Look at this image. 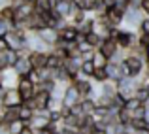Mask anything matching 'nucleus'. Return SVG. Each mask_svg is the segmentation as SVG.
<instances>
[{
	"label": "nucleus",
	"instance_id": "obj_1",
	"mask_svg": "<svg viewBox=\"0 0 149 134\" xmlns=\"http://www.w3.org/2000/svg\"><path fill=\"white\" fill-rule=\"evenodd\" d=\"M121 68H123L125 76H132V77H136L140 72H142L143 62H142V59H140L138 55H130V57H127L123 62H121Z\"/></svg>",
	"mask_w": 149,
	"mask_h": 134
},
{
	"label": "nucleus",
	"instance_id": "obj_2",
	"mask_svg": "<svg viewBox=\"0 0 149 134\" xmlns=\"http://www.w3.org/2000/svg\"><path fill=\"white\" fill-rule=\"evenodd\" d=\"M17 91L21 93V96H23V100H30V98L34 96V93H36V85L30 81V77L29 76H19V80H17Z\"/></svg>",
	"mask_w": 149,
	"mask_h": 134
},
{
	"label": "nucleus",
	"instance_id": "obj_3",
	"mask_svg": "<svg viewBox=\"0 0 149 134\" xmlns=\"http://www.w3.org/2000/svg\"><path fill=\"white\" fill-rule=\"evenodd\" d=\"M23 96L17 89H8L6 93L2 94V106L4 108H15V106H21L23 104Z\"/></svg>",
	"mask_w": 149,
	"mask_h": 134
},
{
	"label": "nucleus",
	"instance_id": "obj_4",
	"mask_svg": "<svg viewBox=\"0 0 149 134\" xmlns=\"http://www.w3.org/2000/svg\"><path fill=\"white\" fill-rule=\"evenodd\" d=\"M77 102H81V94H79V91H77V87L76 85L66 87L64 96H62V106H64V108H72V106L77 104Z\"/></svg>",
	"mask_w": 149,
	"mask_h": 134
},
{
	"label": "nucleus",
	"instance_id": "obj_5",
	"mask_svg": "<svg viewBox=\"0 0 149 134\" xmlns=\"http://www.w3.org/2000/svg\"><path fill=\"white\" fill-rule=\"evenodd\" d=\"M38 32V36L42 38V40L45 42V44H57L58 42V30L57 29H51V27H44V29H40V30H36Z\"/></svg>",
	"mask_w": 149,
	"mask_h": 134
},
{
	"label": "nucleus",
	"instance_id": "obj_6",
	"mask_svg": "<svg viewBox=\"0 0 149 134\" xmlns=\"http://www.w3.org/2000/svg\"><path fill=\"white\" fill-rule=\"evenodd\" d=\"M104 68H106V74H108V77H109V80L119 81L121 77H125V72H123V68H121V62L117 64V62L108 61V64H106Z\"/></svg>",
	"mask_w": 149,
	"mask_h": 134
},
{
	"label": "nucleus",
	"instance_id": "obj_7",
	"mask_svg": "<svg viewBox=\"0 0 149 134\" xmlns=\"http://www.w3.org/2000/svg\"><path fill=\"white\" fill-rule=\"evenodd\" d=\"M117 42L113 40V38H106V40H102V44H100V51L106 55L108 59H113L117 55Z\"/></svg>",
	"mask_w": 149,
	"mask_h": 134
},
{
	"label": "nucleus",
	"instance_id": "obj_8",
	"mask_svg": "<svg viewBox=\"0 0 149 134\" xmlns=\"http://www.w3.org/2000/svg\"><path fill=\"white\" fill-rule=\"evenodd\" d=\"M72 8H74V0H57L53 11L61 17H66V15L72 13Z\"/></svg>",
	"mask_w": 149,
	"mask_h": 134
},
{
	"label": "nucleus",
	"instance_id": "obj_9",
	"mask_svg": "<svg viewBox=\"0 0 149 134\" xmlns=\"http://www.w3.org/2000/svg\"><path fill=\"white\" fill-rule=\"evenodd\" d=\"M79 30L74 29V27H62L61 30H58V40L62 42V44H70V42H76V36Z\"/></svg>",
	"mask_w": 149,
	"mask_h": 134
},
{
	"label": "nucleus",
	"instance_id": "obj_10",
	"mask_svg": "<svg viewBox=\"0 0 149 134\" xmlns=\"http://www.w3.org/2000/svg\"><path fill=\"white\" fill-rule=\"evenodd\" d=\"M29 61H30V64H32V68L40 70V68H45L47 55H45L44 51H32V53L29 55Z\"/></svg>",
	"mask_w": 149,
	"mask_h": 134
},
{
	"label": "nucleus",
	"instance_id": "obj_11",
	"mask_svg": "<svg viewBox=\"0 0 149 134\" xmlns=\"http://www.w3.org/2000/svg\"><path fill=\"white\" fill-rule=\"evenodd\" d=\"M106 19H108V23L109 25H119V23H123V19H125V11H121V10H117V8H108V11H106Z\"/></svg>",
	"mask_w": 149,
	"mask_h": 134
},
{
	"label": "nucleus",
	"instance_id": "obj_12",
	"mask_svg": "<svg viewBox=\"0 0 149 134\" xmlns=\"http://www.w3.org/2000/svg\"><path fill=\"white\" fill-rule=\"evenodd\" d=\"M13 68H15V72L19 74V76H26V74L32 70V64H30V61H29V57H19L17 59V62L13 64Z\"/></svg>",
	"mask_w": 149,
	"mask_h": 134
},
{
	"label": "nucleus",
	"instance_id": "obj_13",
	"mask_svg": "<svg viewBox=\"0 0 149 134\" xmlns=\"http://www.w3.org/2000/svg\"><path fill=\"white\" fill-rule=\"evenodd\" d=\"M74 85H76V87H77V91H79L81 98H87V96H91V93H93V87H91V83H89L87 80H76V81H74Z\"/></svg>",
	"mask_w": 149,
	"mask_h": 134
},
{
	"label": "nucleus",
	"instance_id": "obj_14",
	"mask_svg": "<svg viewBox=\"0 0 149 134\" xmlns=\"http://www.w3.org/2000/svg\"><path fill=\"white\" fill-rule=\"evenodd\" d=\"M62 64H64V59L58 57L57 53L47 55V61H45V68H49V70H57V68H61Z\"/></svg>",
	"mask_w": 149,
	"mask_h": 134
},
{
	"label": "nucleus",
	"instance_id": "obj_15",
	"mask_svg": "<svg viewBox=\"0 0 149 134\" xmlns=\"http://www.w3.org/2000/svg\"><path fill=\"white\" fill-rule=\"evenodd\" d=\"M34 117V110L30 108V106H26L25 102H23L21 106H19V119L21 121H25L26 125H29V121Z\"/></svg>",
	"mask_w": 149,
	"mask_h": 134
},
{
	"label": "nucleus",
	"instance_id": "obj_16",
	"mask_svg": "<svg viewBox=\"0 0 149 134\" xmlns=\"http://www.w3.org/2000/svg\"><path fill=\"white\" fill-rule=\"evenodd\" d=\"M81 110H83V113L85 115H93L95 113V110H96V102L93 100L91 96H87V98H81Z\"/></svg>",
	"mask_w": 149,
	"mask_h": 134
},
{
	"label": "nucleus",
	"instance_id": "obj_17",
	"mask_svg": "<svg viewBox=\"0 0 149 134\" xmlns=\"http://www.w3.org/2000/svg\"><path fill=\"white\" fill-rule=\"evenodd\" d=\"M123 21H127V23H130V25H138L140 23V11L136 10V8H128L127 11H125V19Z\"/></svg>",
	"mask_w": 149,
	"mask_h": 134
},
{
	"label": "nucleus",
	"instance_id": "obj_18",
	"mask_svg": "<svg viewBox=\"0 0 149 134\" xmlns=\"http://www.w3.org/2000/svg\"><path fill=\"white\" fill-rule=\"evenodd\" d=\"M108 61H109V59L106 57V55L102 53L100 49L93 53V62H95V66H96V68H104V66L108 64Z\"/></svg>",
	"mask_w": 149,
	"mask_h": 134
},
{
	"label": "nucleus",
	"instance_id": "obj_19",
	"mask_svg": "<svg viewBox=\"0 0 149 134\" xmlns=\"http://www.w3.org/2000/svg\"><path fill=\"white\" fill-rule=\"evenodd\" d=\"M95 62H93V59H85L83 62H81V74H85V76H91L93 77V74H95Z\"/></svg>",
	"mask_w": 149,
	"mask_h": 134
},
{
	"label": "nucleus",
	"instance_id": "obj_20",
	"mask_svg": "<svg viewBox=\"0 0 149 134\" xmlns=\"http://www.w3.org/2000/svg\"><path fill=\"white\" fill-rule=\"evenodd\" d=\"M140 106H143V102L140 100V98H136V96H130V98H127V102H125V106L123 108L125 110H128V112H134V110H138Z\"/></svg>",
	"mask_w": 149,
	"mask_h": 134
},
{
	"label": "nucleus",
	"instance_id": "obj_21",
	"mask_svg": "<svg viewBox=\"0 0 149 134\" xmlns=\"http://www.w3.org/2000/svg\"><path fill=\"white\" fill-rule=\"evenodd\" d=\"M25 127H26V123L21 121V119H15V121H11V123H8V131H10V134H19Z\"/></svg>",
	"mask_w": 149,
	"mask_h": 134
},
{
	"label": "nucleus",
	"instance_id": "obj_22",
	"mask_svg": "<svg viewBox=\"0 0 149 134\" xmlns=\"http://www.w3.org/2000/svg\"><path fill=\"white\" fill-rule=\"evenodd\" d=\"M130 40H132L130 32H117V38H115L117 45H121V47H128V45H130Z\"/></svg>",
	"mask_w": 149,
	"mask_h": 134
},
{
	"label": "nucleus",
	"instance_id": "obj_23",
	"mask_svg": "<svg viewBox=\"0 0 149 134\" xmlns=\"http://www.w3.org/2000/svg\"><path fill=\"white\" fill-rule=\"evenodd\" d=\"M10 30H13V21L4 19L2 15H0V36H6Z\"/></svg>",
	"mask_w": 149,
	"mask_h": 134
},
{
	"label": "nucleus",
	"instance_id": "obj_24",
	"mask_svg": "<svg viewBox=\"0 0 149 134\" xmlns=\"http://www.w3.org/2000/svg\"><path fill=\"white\" fill-rule=\"evenodd\" d=\"M19 57H21V53H19V51L17 49H11V47H10V49H8L6 51V59H8V66H11V68H13V64H15V62H17V59Z\"/></svg>",
	"mask_w": 149,
	"mask_h": 134
},
{
	"label": "nucleus",
	"instance_id": "obj_25",
	"mask_svg": "<svg viewBox=\"0 0 149 134\" xmlns=\"http://www.w3.org/2000/svg\"><path fill=\"white\" fill-rule=\"evenodd\" d=\"M85 40H87V42H89V44H91L93 47L102 44V38H100L98 34L95 32V30H89V32H85Z\"/></svg>",
	"mask_w": 149,
	"mask_h": 134
},
{
	"label": "nucleus",
	"instance_id": "obj_26",
	"mask_svg": "<svg viewBox=\"0 0 149 134\" xmlns=\"http://www.w3.org/2000/svg\"><path fill=\"white\" fill-rule=\"evenodd\" d=\"M130 4H132V0H111V6L121 11H127L130 8Z\"/></svg>",
	"mask_w": 149,
	"mask_h": 134
},
{
	"label": "nucleus",
	"instance_id": "obj_27",
	"mask_svg": "<svg viewBox=\"0 0 149 134\" xmlns=\"http://www.w3.org/2000/svg\"><path fill=\"white\" fill-rule=\"evenodd\" d=\"M0 15H2L4 19H10V21H13V15H15V8L13 6H4L2 10H0Z\"/></svg>",
	"mask_w": 149,
	"mask_h": 134
},
{
	"label": "nucleus",
	"instance_id": "obj_28",
	"mask_svg": "<svg viewBox=\"0 0 149 134\" xmlns=\"http://www.w3.org/2000/svg\"><path fill=\"white\" fill-rule=\"evenodd\" d=\"M93 77H95L98 83H104L106 80H108V74H106V68H95V74H93Z\"/></svg>",
	"mask_w": 149,
	"mask_h": 134
},
{
	"label": "nucleus",
	"instance_id": "obj_29",
	"mask_svg": "<svg viewBox=\"0 0 149 134\" xmlns=\"http://www.w3.org/2000/svg\"><path fill=\"white\" fill-rule=\"evenodd\" d=\"M26 76L30 77V81H32L34 85H40L42 83V76H40V70H36V68H32L30 70L29 74H26Z\"/></svg>",
	"mask_w": 149,
	"mask_h": 134
},
{
	"label": "nucleus",
	"instance_id": "obj_30",
	"mask_svg": "<svg viewBox=\"0 0 149 134\" xmlns=\"http://www.w3.org/2000/svg\"><path fill=\"white\" fill-rule=\"evenodd\" d=\"M98 2H100V0H81V8H83L85 11H89V10H96Z\"/></svg>",
	"mask_w": 149,
	"mask_h": 134
},
{
	"label": "nucleus",
	"instance_id": "obj_31",
	"mask_svg": "<svg viewBox=\"0 0 149 134\" xmlns=\"http://www.w3.org/2000/svg\"><path fill=\"white\" fill-rule=\"evenodd\" d=\"M77 49H79V53L83 55V53H89V51H93V45L89 44L87 40H81V42H77Z\"/></svg>",
	"mask_w": 149,
	"mask_h": 134
},
{
	"label": "nucleus",
	"instance_id": "obj_32",
	"mask_svg": "<svg viewBox=\"0 0 149 134\" xmlns=\"http://www.w3.org/2000/svg\"><path fill=\"white\" fill-rule=\"evenodd\" d=\"M134 96H136V98H140V100H142L143 104H146V100L149 98L147 89H146V87H138V89H136V93H134Z\"/></svg>",
	"mask_w": 149,
	"mask_h": 134
},
{
	"label": "nucleus",
	"instance_id": "obj_33",
	"mask_svg": "<svg viewBox=\"0 0 149 134\" xmlns=\"http://www.w3.org/2000/svg\"><path fill=\"white\" fill-rule=\"evenodd\" d=\"M140 45H142V49L143 47H149V34L142 32V36H140Z\"/></svg>",
	"mask_w": 149,
	"mask_h": 134
},
{
	"label": "nucleus",
	"instance_id": "obj_34",
	"mask_svg": "<svg viewBox=\"0 0 149 134\" xmlns=\"http://www.w3.org/2000/svg\"><path fill=\"white\" fill-rule=\"evenodd\" d=\"M8 68V59H6V51H0V70Z\"/></svg>",
	"mask_w": 149,
	"mask_h": 134
},
{
	"label": "nucleus",
	"instance_id": "obj_35",
	"mask_svg": "<svg viewBox=\"0 0 149 134\" xmlns=\"http://www.w3.org/2000/svg\"><path fill=\"white\" fill-rule=\"evenodd\" d=\"M10 49V44H8L6 36H0V51H8Z\"/></svg>",
	"mask_w": 149,
	"mask_h": 134
},
{
	"label": "nucleus",
	"instance_id": "obj_36",
	"mask_svg": "<svg viewBox=\"0 0 149 134\" xmlns=\"http://www.w3.org/2000/svg\"><path fill=\"white\" fill-rule=\"evenodd\" d=\"M140 8L149 15V0H140Z\"/></svg>",
	"mask_w": 149,
	"mask_h": 134
},
{
	"label": "nucleus",
	"instance_id": "obj_37",
	"mask_svg": "<svg viewBox=\"0 0 149 134\" xmlns=\"http://www.w3.org/2000/svg\"><path fill=\"white\" fill-rule=\"evenodd\" d=\"M140 25H142V32L149 34V19H143V21L140 23Z\"/></svg>",
	"mask_w": 149,
	"mask_h": 134
},
{
	"label": "nucleus",
	"instance_id": "obj_38",
	"mask_svg": "<svg viewBox=\"0 0 149 134\" xmlns=\"http://www.w3.org/2000/svg\"><path fill=\"white\" fill-rule=\"evenodd\" d=\"M19 134H34V131H32V127H29V125H26V127L23 128V131L19 132Z\"/></svg>",
	"mask_w": 149,
	"mask_h": 134
},
{
	"label": "nucleus",
	"instance_id": "obj_39",
	"mask_svg": "<svg viewBox=\"0 0 149 134\" xmlns=\"http://www.w3.org/2000/svg\"><path fill=\"white\" fill-rule=\"evenodd\" d=\"M143 119H146L147 125H149V108H146V115H143Z\"/></svg>",
	"mask_w": 149,
	"mask_h": 134
},
{
	"label": "nucleus",
	"instance_id": "obj_40",
	"mask_svg": "<svg viewBox=\"0 0 149 134\" xmlns=\"http://www.w3.org/2000/svg\"><path fill=\"white\" fill-rule=\"evenodd\" d=\"M143 53H146V59L149 61V47H143Z\"/></svg>",
	"mask_w": 149,
	"mask_h": 134
},
{
	"label": "nucleus",
	"instance_id": "obj_41",
	"mask_svg": "<svg viewBox=\"0 0 149 134\" xmlns=\"http://www.w3.org/2000/svg\"><path fill=\"white\" fill-rule=\"evenodd\" d=\"M143 87H146V89H147V94H149V81H147V83H146V85H143Z\"/></svg>",
	"mask_w": 149,
	"mask_h": 134
},
{
	"label": "nucleus",
	"instance_id": "obj_42",
	"mask_svg": "<svg viewBox=\"0 0 149 134\" xmlns=\"http://www.w3.org/2000/svg\"><path fill=\"white\" fill-rule=\"evenodd\" d=\"M0 125H4V117L2 115H0Z\"/></svg>",
	"mask_w": 149,
	"mask_h": 134
},
{
	"label": "nucleus",
	"instance_id": "obj_43",
	"mask_svg": "<svg viewBox=\"0 0 149 134\" xmlns=\"http://www.w3.org/2000/svg\"><path fill=\"white\" fill-rule=\"evenodd\" d=\"M53 134H62V132H58V131H53Z\"/></svg>",
	"mask_w": 149,
	"mask_h": 134
},
{
	"label": "nucleus",
	"instance_id": "obj_44",
	"mask_svg": "<svg viewBox=\"0 0 149 134\" xmlns=\"http://www.w3.org/2000/svg\"><path fill=\"white\" fill-rule=\"evenodd\" d=\"M26 2H34V4H36V0H26Z\"/></svg>",
	"mask_w": 149,
	"mask_h": 134
},
{
	"label": "nucleus",
	"instance_id": "obj_45",
	"mask_svg": "<svg viewBox=\"0 0 149 134\" xmlns=\"http://www.w3.org/2000/svg\"><path fill=\"white\" fill-rule=\"evenodd\" d=\"M136 134H147V132H136Z\"/></svg>",
	"mask_w": 149,
	"mask_h": 134
}]
</instances>
